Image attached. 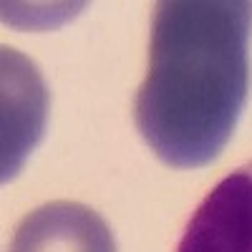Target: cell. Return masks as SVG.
<instances>
[{
	"label": "cell",
	"instance_id": "cell-1",
	"mask_svg": "<svg viewBox=\"0 0 252 252\" xmlns=\"http://www.w3.org/2000/svg\"><path fill=\"white\" fill-rule=\"evenodd\" d=\"M252 3L161 0L134 124L174 169L212 164L232 139L250 94Z\"/></svg>",
	"mask_w": 252,
	"mask_h": 252
},
{
	"label": "cell",
	"instance_id": "cell-2",
	"mask_svg": "<svg viewBox=\"0 0 252 252\" xmlns=\"http://www.w3.org/2000/svg\"><path fill=\"white\" fill-rule=\"evenodd\" d=\"M177 252H252V161L229 172L199 202Z\"/></svg>",
	"mask_w": 252,
	"mask_h": 252
},
{
	"label": "cell",
	"instance_id": "cell-3",
	"mask_svg": "<svg viewBox=\"0 0 252 252\" xmlns=\"http://www.w3.org/2000/svg\"><path fill=\"white\" fill-rule=\"evenodd\" d=\"M48 91L35 63L3 48V182L13 179L46 131Z\"/></svg>",
	"mask_w": 252,
	"mask_h": 252
},
{
	"label": "cell",
	"instance_id": "cell-4",
	"mask_svg": "<svg viewBox=\"0 0 252 252\" xmlns=\"http://www.w3.org/2000/svg\"><path fill=\"white\" fill-rule=\"evenodd\" d=\"M10 252H116V240L96 209L58 199L20 220Z\"/></svg>",
	"mask_w": 252,
	"mask_h": 252
}]
</instances>
